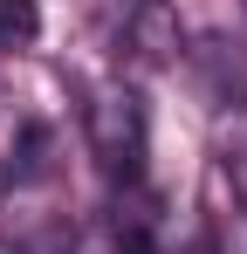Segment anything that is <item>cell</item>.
Returning a JSON list of instances; mask_svg holds the SVG:
<instances>
[{
    "instance_id": "obj_1",
    "label": "cell",
    "mask_w": 247,
    "mask_h": 254,
    "mask_svg": "<svg viewBox=\"0 0 247 254\" xmlns=\"http://www.w3.org/2000/svg\"><path fill=\"white\" fill-rule=\"evenodd\" d=\"M89 130H96L103 165L130 179V172H137V151H144V110H137V96H130V89H103V96L89 103Z\"/></svg>"
},
{
    "instance_id": "obj_2",
    "label": "cell",
    "mask_w": 247,
    "mask_h": 254,
    "mask_svg": "<svg viewBox=\"0 0 247 254\" xmlns=\"http://www.w3.org/2000/svg\"><path fill=\"white\" fill-rule=\"evenodd\" d=\"M220 172H227V186L247 199V110H234V117L220 124Z\"/></svg>"
},
{
    "instance_id": "obj_3",
    "label": "cell",
    "mask_w": 247,
    "mask_h": 254,
    "mask_svg": "<svg viewBox=\"0 0 247 254\" xmlns=\"http://www.w3.org/2000/svg\"><path fill=\"white\" fill-rule=\"evenodd\" d=\"M35 35H41L35 0H0V42H35Z\"/></svg>"
}]
</instances>
